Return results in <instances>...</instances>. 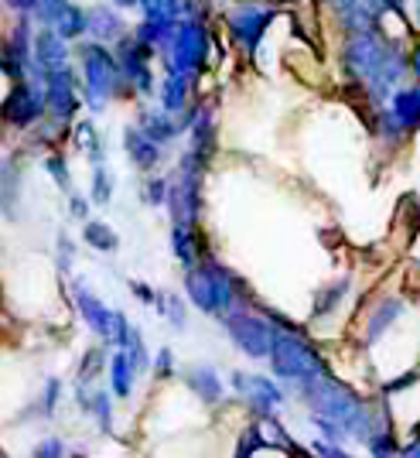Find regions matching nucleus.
Segmentation results:
<instances>
[{"label": "nucleus", "mask_w": 420, "mask_h": 458, "mask_svg": "<svg viewBox=\"0 0 420 458\" xmlns=\"http://www.w3.org/2000/svg\"><path fill=\"white\" fill-rule=\"evenodd\" d=\"M417 21H420V0H417Z\"/></svg>", "instance_id": "obj_47"}, {"label": "nucleus", "mask_w": 420, "mask_h": 458, "mask_svg": "<svg viewBox=\"0 0 420 458\" xmlns=\"http://www.w3.org/2000/svg\"><path fill=\"white\" fill-rule=\"evenodd\" d=\"M99 360H103V352L93 349V352H86V360H82V369H79V386H86L89 377H96V369H99Z\"/></svg>", "instance_id": "obj_37"}, {"label": "nucleus", "mask_w": 420, "mask_h": 458, "mask_svg": "<svg viewBox=\"0 0 420 458\" xmlns=\"http://www.w3.org/2000/svg\"><path fill=\"white\" fill-rule=\"evenodd\" d=\"M130 291H134V294L140 298V301H144V305H157V301H161V298H157V294H154V291L144 284V281H130Z\"/></svg>", "instance_id": "obj_41"}, {"label": "nucleus", "mask_w": 420, "mask_h": 458, "mask_svg": "<svg viewBox=\"0 0 420 458\" xmlns=\"http://www.w3.org/2000/svg\"><path fill=\"white\" fill-rule=\"evenodd\" d=\"M45 99H48V110H52L55 120H69L79 106L76 89H72V76L69 72H58V76L45 79Z\"/></svg>", "instance_id": "obj_13"}, {"label": "nucleus", "mask_w": 420, "mask_h": 458, "mask_svg": "<svg viewBox=\"0 0 420 458\" xmlns=\"http://www.w3.org/2000/svg\"><path fill=\"white\" fill-rule=\"evenodd\" d=\"M157 308H164V311H168V318L174 322V328H185V308H181V301H178L174 294L172 298H161Z\"/></svg>", "instance_id": "obj_36"}, {"label": "nucleus", "mask_w": 420, "mask_h": 458, "mask_svg": "<svg viewBox=\"0 0 420 458\" xmlns=\"http://www.w3.org/2000/svg\"><path fill=\"white\" fill-rule=\"evenodd\" d=\"M270 363H273V373H277L281 380L311 383L328 373L325 363H322V356H318L301 335H294L290 328H287V332H277L273 349H270Z\"/></svg>", "instance_id": "obj_3"}, {"label": "nucleus", "mask_w": 420, "mask_h": 458, "mask_svg": "<svg viewBox=\"0 0 420 458\" xmlns=\"http://www.w3.org/2000/svg\"><path fill=\"white\" fill-rule=\"evenodd\" d=\"M185 383H189L191 390H195L206 403L223 401V383H219V377H215L212 366H191L189 373H185Z\"/></svg>", "instance_id": "obj_16"}, {"label": "nucleus", "mask_w": 420, "mask_h": 458, "mask_svg": "<svg viewBox=\"0 0 420 458\" xmlns=\"http://www.w3.org/2000/svg\"><path fill=\"white\" fill-rule=\"evenodd\" d=\"M154 369H157V377H172V373H174L172 349H161V352H157V360H154Z\"/></svg>", "instance_id": "obj_39"}, {"label": "nucleus", "mask_w": 420, "mask_h": 458, "mask_svg": "<svg viewBox=\"0 0 420 458\" xmlns=\"http://www.w3.org/2000/svg\"><path fill=\"white\" fill-rule=\"evenodd\" d=\"M206 52H209V35L198 21H185L178 24L172 45H168V76H185L198 72L206 65Z\"/></svg>", "instance_id": "obj_4"}, {"label": "nucleus", "mask_w": 420, "mask_h": 458, "mask_svg": "<svg viewBox=\"0 0 420 458\" xmlns=\"http://www.w3.org/2000/svg\"><path fill=\"white\" fill-rule=\"evenodd\" d=\"M120 7H134V4H140V0H116Z\"/></svg>", "instance_id": "obj_46"}, {"label": "nucleus", "mask_w": 420, "mask_h": 458, "mask_svg": "<svg viewBox=\"0 0 420 458\" xmlns=\"http://www.w3.org/2000/svg\"><path fill=\"white\" fill-rule=\"evenodd\" d=\"M58 390H62V383H58V380H48V386H45V411H48V414L55 411V403H58Z\"/></svg>", "instance_id": "obj_42"}, {"label": "nucleus", "mask_w": 420, "mask_h": 458, "mask_svg": "<svg viewBox=\"0 0 420 458\" xmlns=\"http://www.w3.org/2000/svg\"><path fill=\"white\" fill-rule=\"evenodd\" d=\"M140 7H144V18L151 24H174V18H178L172 0H140Z\"/></svg>", "instance_id": "obj_27"}, {"label": "nucleus", "mask_w": 420, "mask_h": 458, "mask_svg": "<svg viewBox=\"0 0 420 458\" xmlns=\"http://www.w3.org/2000/svg\"><path fill=\"white\" fill-rule=\"evenodd\" d=\"M185 99H189V79L185 76H168L161 82V106L168 114H178L185 106Z\"/></svg>", "instance_id": "obj_23"}, {"label": "nucleus", "mask_w": 420, "mask_h": 458, "mask_svg": "<svg viewBox=\"0 0 420 458\" xmlns=\"http://www.w3.org/2000/svg\"><path fill=\"white\" fill-rule=\"evenodd\" d=\"M62 455H65V448H62V441L58 438L41 441L38 448H35V458H62Z\"/></svg>", "instance_id": "obj_38"}, {"label": "nucleus", "mask_w": 420, "mask_h": 458, "mask_svg": "<svg viewBox=\"0 0 420 458\" xmlns=\"http://www.w3.org/2000/svg\"><path fill=\"white\" fill-rule=\"evenodd\" d=\"M116 65L120 76L134 79V86L140 93H151V69H147V45H140L137 38H120L116 41Z\"/></svg>", "instance_id": "obj_9"}, {"label": "nucleus", "mask_w": 420, "mask_h": 458, "mask_svg": "<svg viewBox=\"0 0 420 458\" xmlns=\"http://www.w3.org/2000/svg\"><path fill=\"white\" fill-rule=\"evenodd\" d=\"M86 209H89V206H86V199L72 195V216H79V219H82V216H86Z\"/></svg>", "instance_id": "obj_44"}, {"label": "nucleus", "mask_w": 420, "mask_h": 458, "mask_svg": "<svg viewBox=\"0 0 420 458\" xmlns=\"http://www.w3.org/2000/svg\"><path fill=\"white\" fill-rule=\"evenodd\" d=\"M393 120L400 127H420V86H407L393 93Z\"/></svg>", "instance_id": "obj_17"}, {"label": "nucleus", "mask_w": 420, "mask_h": 458, "mask_svg": "<svg viewBox=\"0 0 420 458\" xmlns=\"http://www.w3.org/2000/svg\"><path fill=\"white\" fill-rule=\"evenodd\" d=\"M130 335H134V328L127 322V315L123 311H113V328H110V343L120 345V352L130 345Z\"/></svg>", "instance_id": "obj_30"}, {"label": "nucleus", "mask_w": 420, "mask_h": 458, "mask_svg": "<svg viewBox=\"0 0 420 458\" xmlns=\"http://www.w3.org/2000/svg\"><path fill=\"white\" fill-rule=\"evenodd\" d=\"M270 21H273V7L247 4V7H236L230 14V31H232V38L239 41L247 52H256V45L264 38Z\"/></svg>", "instance_id": "obj_8"}, {"label": "nucleus", "mask_w": 420, "mask_h": 458, "mask_svg": "<svg viewBox=\"0 0 420 458\" xmlns=\"http://www.w3.org/2000/svg\"><path fill=\"white\" fill-rule=\"evenodd\" d=\"M45 168L52 172L58 189H69V165H65V157H62V154H52V157L45 161Z\"/></svg>", "instance_id": "obj_33"}, {"label": "nucleus", "mask_w": 420, "mask_h": 458, "mask_svg": "<svg viewBox=\"0 0 420 458\" xmlns=\"http://www.w3.org/2000/svg\"><path fill=\"white\" fill-rule=\"evenodd\" d=\"M113 199V178H110V172L99 165L93 172V202L96 206H106Z\"/></svg>", "instance_id": "obj_29"}, {"label": "nucleus", "mask_w": 420, "mask_h": 458, "mask_svg": "<svg viewBox=\"0 0 420 458\" xmlns=\"http://www.w3.org/2000/svg\"><path fill=\"white\" fill-rule=\"evenodd\" d=\"M232 386L247 397L256 411H264V414H270L273 407H281L284 403V394H281V386L273 380H267V377H247V373H232Z\"/></svg>", "instance_id": "obj_11"}, {"label": "nucleus", "mask_w": 420, "mask_h": 458, "mask_svg": "<svg viewBox=\"0 0 420 458\" xmlns=\"http://www.w3.org/2000/svg\"><path fill=\"white\" fill-rule=\"evenodd\" d=\"M185 291H189L191 305L202 308L206 315H230L236 305V284H232L230 270L219 264H202L185 274Z\"/></svg>", "instance_id": "obj_2"}, {"label": "nucleus", "mask_w": 420, "mask_h": 458, "mask_svg": "<svg viewBox=\"0 0 420 458\" xmlns=\"http://www.w3.org/2000/svg\"><path fill=\"white\" fill-rule=\"evenodd\" d=\"M82 240H86L93 250H103V253H113V250L120 247L116 233L106 226V223H86V229H82Z\"/></svg>", "instance_id": "obj_25"}, {"label": "nucleus", "mask_w": 420, "mask_h": 458, "mask_svg": "<svg viewBox=\"0 0 420 458\" xmlns=\"http://www.w3.org/2000/svg\"><path fill=\"white\" fill-rule=\"evenodd\" d=\"M48 99L41 93L38 86H31V82H14V89L7 93V99L0 103V120L7 123V127H31L35 120L41 116V106H45Z\"/></svg>", "instance_id": "obj_7"}, {"label": "nucleus", "mask_w": 420, "mask_h": 458, "mask_svg": "<svg viewBox=\"0 0 420 458\" xmlns=\"http://www.w3.org/2000/svg\"><path fill=\"white\" fill-rule=\"evenodd\" d=\"M140 131L157 140V144H164V140H172L178 131H181V123H174L168 114H144L140 116Z\"/></svg>", "instance_id": "obj_22"}, {"label": "nucleus", "mask_w": 420, "mask_h": 458, "mask_svg": "<svg viewBox=\"0 0 420 458\" xmlns=\"http://www.w3.org/2000/svg\"><path fill=\"white\" fill-rule=\"evenodd\" d=\"M35 65H38L41 79L69 72V48H65V38H58V31L35 35Z\"/></svg>", "instance_id": "obj_10"}, {"label": "nucleus", "mask_w": 420, "mask_h": 458, "mask_svg": "<svg viewBox=\"0 0 420 458\" xmlns=\"http://www.w3.org/2000/svg\"><path fill=\"white\" fill-rule=\"evenodd\" d=\"M76 305H79V311H82L86 325L93 328L99 339H106V343H110V328H113V311L103 305V301L96 298L93 291H86V284H82V281H76Z\"/></svg>", "instance_id": "obj_12"}, {"label": "nucleus", "mask_w": 420, "mask_h": 458, "mask_svg": "<svg viewBox=\"0 0 420 458\" xmlns=\"http://www.w3.org/2000/svg\"><path fill=\"white\" fill-rule=\"evenodd\" d=\"M345 291H349V277L335 281V284H328L325 291L315 298V315H328V311H332V308H335L345 298Z\"/></svg>", "instance_id": "obj_26"}, {"label": "nucleus", "mask_w": 420, "mask_h": 458, "mask_svg": "<svg viewBox=\"0 0 420 458\" xmlns=\"http://www.w3.org/2000/svg\"><path fill=\"white\" fill-rule=\"evenodd\" d=\"M89 35L96 38V45H103V41H120L123 35V21L120 14H113L110 7H93L89 11Z\"/></svg>", "instance_id": "obj_18"}, {"label": "nucleus", "mask_w": 420, "mask_h": 458, "mask_svg": "<svg viewBox=\"0 0 420 458\" xmlns=\"http://www.w3.org/2000/svg\"><path fill=\"white\" fill-rule=\"evenodd\" d=\"M301 394H305L307 407L315 411V418H328L335 424H342L345 435H356V438L369 441V411L365 403L345 386V383L332 380V377H318L311 383H301Z\"/></svg>", "instance_id": "obj_1"}, {"label": "nucleus", "mask_w": 420, "mask_h": 458, "mask_svg": "<svg viewBox=\"0 0 420 458\" xmlns=\"http://www.w3.org/2000/svg\"><path fill=\"white\" fill-rule=\"evenodd\" d=\"M21 199V172L11 157H0V216L14 219Z\"/></svg>", "instance_id": "obj_15"}, {"label": "nucleus", "mask_w": 420, "mask_h": 458, "mask_svg": "<svg viewBox=\"0 0 420 458\" xmlns=\"http://www.w3.org/2000/svg\"><path fill=\"white\" fill-rule=\"evenodd\" d=\"M72 458H82V455H72Z\"/></svg>", "instance_id": "obj_48"}, {"label": "nucleus", "mask_w": 420, "mask_h": 458, "mask_svg": "<svg viewBox=\"0 0 420 458\" xmlns=\"http://www.w3.org/2000/svg\"><path fill=\"white\" fill-rule=\"evenodd\" d=\"M130 366H134V373H144L147 369V352H144V339H140V332L134 328V335H130Z\"/></svg>", "instance_id": "obj_32"}, {"label": "nucleus", "mask_w": 420, "mask_h": 458, "mask_svg": "<svg viewBox=\"0 0 420 458\" xmlns=\"http://www.w3.org/2000/svg\"><path fill=\"white\" fill-rule=\"evenodd\" d=\"M11 11H18V14H31V11H38L41 0H4Z\"/></svg>", "instance_id": "obj_43"}, {"label": "nucleus", "mask_w": 420, "mask_h": 458, "mask_svg": "<svg viewBox=\"0 0 420 458\" xmlns=\"http://www.w3.org/2000/svg\"><path fill=\"white\" fill-rule=\"evenodd\" d=\"M89 31V11H82V7H72L69 4V11L62 14V21H58V38H82Z\"/></svg>", "instance_id": "obj_24"}, {"label": "nucleus", "mask_w": 420, "mask_h": 458, "mask_svg": "<svg viewBox=\"0 0 420 458\" xmlns=\"http://www.w3.org/2000/svg\"><path fill=\"white\" fill-rule=\"evenodd\" d=\"M123 140H127V157L134 161V168H140V172H151L154 165L161 161V144L151 140L140 127H127Z\"/></svg>", "instance_id": "obj_14"}, {"label": "nucleus", "mask_w": 420, "mask_h": 458, "mask_svg": "<svg viewBox=\"0 0 420 458\" xmlns=\"http://www.w3.org/2000/svg\"><path fill=\"white\" fill-rule=\"evenodd\" d=\"M93 414L99 418V428H103V431L113 428V418H110V397H106V394H96L93 397Z\"/></svg>", "instance_id": "obj_35"}, {"label": "nucleus", "mask_w": 420, "mask_h": 458, "mask_svg": "<svg viewBox=\"0 0 420 458\" xmlns=\"http://www.w3.org/2000/svg\"><path fill=\"white\" fill-rule=\"evenodd\" d=\"M223 322H226L230 339L239 345L247 356H253V360L270 356L273 339H277V328H270L264 318H256V315H249V311H230Z\"/></svg>", "instance_id": "obj_6"}, {"label": "nucleus", "mask_w": 420, "mask_h": 458, "mask_svg": "<svg viewBox=\"0 0 420 458\" xmlns=\"http://www.w3.org/2000/svg\"><path fill=\"white\" fill-rule=\"evenodd\" d=\"M400 311H403V305L397 301V298H386V301H382V305L373 311V318H369V328H365V339H369V343H376L382 332H386L390 325L397 322V315H400Z\"/></svg>", "instance_id": "obj_21"}, {"label": "nucleus", "mask_w": 420, "mask_h": 458, "mask_svg": "<svg viewBox=\"0 0 420 458\" xmlns=\"http://www.w3.org/2000/svg\"><path fill=\"white\" fill-rule=\"evenodd\" d=\"M110 380H113V394L120 401L130 397V390H134V366H130L127 352H116L113 360H110Z\"/></svg>", "instance_id": "obj_20"}, {"label": "nucleus", "mask_w": 420, "mask_h": 458, "mask_svg": "<svg viewBox=\"0 0 420 458\" xmlns=\"http://www.w3.org/2000/svg\"><path fill=\"white\" fill-rule=\"evenodd\" d=\"M168 191H172V182L151 178V182L144 185V199H147V206H161V202H168Z\"/></svg>", "instance_id": "obj_31"}, {"label": "nucleus", "mask_w": 420, "mask_h": 458, "mask_svg": "<svg viewBox=\"0 0 420 458\" xmlns=\"http://www.w3.org/2000/svg\"><path fill=\"white\" fill-rule=\"evenodd\" d=\"M58 267H72V243H69V236H58Z\"/></svg>", "instance_id": "obj_40"}, {"label": "nucleus", "mask_w": 420, "mask_h": 458, "mask_svg": "<svg viewBox=\"0 0 420 458\" xmlns=\"http://www.w3.org/2000/svg\"><path fill=\"white\" fill-rule=\"evenodd\" d=\"M172 247L174 257L185 264V267H198V243H195V229L191 226H174L172 229Z\"/></svg>", "instance_id": "obj_19"}, {"label": "nucleus", "mask_w": 420, "mask_h": 458, "mask_svg": "<svg viewBox=\"0 0 420 458\" xmlns=\"http://www.w3.org/2000/svg\"><path fill=\"white\" fill-rule=\"evenodd\" d=\"M41 21L45 24H58L62 21V14L69 11V0H41Z\"/></svg>", "instance_id": "obj_34"}, {"label": "nucleus", "mask_w": 420, "mask_h": 458, "mask_svg": "<svg viewBox=\"0 0 420 458\" xmlns=\"http://www.w3.org/2000/svg\"><path fill=\"white\" fill-rule=\"evenodd\" d=\"M400 458H420V445H410L407 452H400Z\"/></svg>", "instance_id": "obj_45"}, {"label": "nucleus", "mask_w": 420, "mask_h": 458, "mask_svg": "<svg viewBox=\"0 0 420 458\" xmlns=\"http://www.w3.org/2000/svg\"><path fill=\"white\" fill-rule=\"evenodd\" d=\"M365 445H369L373 458H393V455H397V441H393V431H386V428H382V431H373Z\"/></svg>", "instance_id": "obj_28"}, {"label": "nucleus", "mask_w": 420, "mask_h": 458, "mask_svg": "<svg viewBox=\"0 0 420 458\" xmlns=\"http://www.w3.org/2000/svg\"><path fill=\"white\" fill-rule=\"evenodd\" d=\"M82 62H86V89H89V106L103 110L106 99L116 93L120 82V65L103 45H82Z\"/></svg>", "instance_id": "obj_5"}]
</instances>
